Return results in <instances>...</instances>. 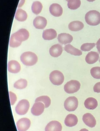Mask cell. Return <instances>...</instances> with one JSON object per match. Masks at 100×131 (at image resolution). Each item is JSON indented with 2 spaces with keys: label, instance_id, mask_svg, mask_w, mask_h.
<instances>
[{
  "label": "cell",
  "instance_id": "d590c367",
  "mask_svg": "<svg viewBox=\"0 0 100 131\" xmlns=\"http://www.w3.org/2000/svg\"><path fill=\"white\" fill-rule=\"evenodd\" d=\"M66 1H69V0H66Z\"/></svg>",
  "mask_w": 100,
  "mask_h": 131
},
{
  "label": "cell",
  "instance_id": "7c38bea8",
  "mask_svg": "<svg viewBox=\"0 0 100 131\" xmlns=\"http://www.w3.org/2000/svg\"><path fill=\"white\" fill-rule=\"evenodd\" d=\"M49 12L53 16L59 17L61 16L63 14V8L60 4L54 3L50 6Z\"/></svg>",
  "mask_w": 100,
  "mask_h": 131
},
{
  "label": "cell",
  "instance_id": "277c9868",
  "mask_svg": "<svg viewBox=\"0 0 100 131\" xmlns=\"http://www.w3.org/2000/svg\"><path fill=\"white\" fill-rule=\"evenodd\" d=\"M50 81L53 85H60L64 81V77L62 72L58 70H55L51 72L49 75Z\"/></svg>",
  "mask_w": 100,
  "mask_h": 131
},
{
  "label": "cell",
  "instance_id": "d4e9b609",
  "mask_svg": "<svg viewBox=\"0 0 100 131\" xmlns=\"http://www.w3.org/2000/svg\"><path fill=\"white\" fill-rule=\"evenodd\" d=\"M81 4V0H69L67 4L68 8L72 10H75L80 8Z\"/></svg>",
  "mask_w": 100,
  "mask_h": 131
},
{
  "label": "cell",
  "instance_id": "44dd1931",
  "mask_svg": "<svg viewBox=\"0 0 100 131\" xmlns=\"http://www.w3.org/2000/svg\"><path fill=\"white\" fill-rule=\"evenodd\" d=\"M84 27L83 23L80 21H74L71 22L69 25V28L73 31H77L82 30Z\"/></svg>",
  "mask_w": 100,
  "mask_h": 131
},
{
  "label": "cell",
  "instance_id": "ba28073f",
  "mask_svg": "<svg viewBox=\"0 0 100 131\" xmlns=\"http://www.w3.org/2000/svg\"><path fill=\"white\" fill-rule=\"evenodd\" d=\"M31 122L30 120L27 118L20 119L17 122V128L18 131H26L30 128Z\"/></svg>",
  "mask_w": 100,
  "mask_h": 131
},
{
  "label": "cell",
  "instance_id": "e575fe53",
  "mask_svg": "<svg viewBox=\"0 0 100 131\" xmlns=\"http://www.w3.org/2000/svg\"><path fill=\"white\" fill-rule=\"evenodd\" d=\"M87 1L90 2H92L94 1H95V0H87Z\"/></svg>",
  "mask_w": 100,
  "mask_h": 131
},
{
  "label": "cell",
  "instance_id": "d6a6232c",
  "mask_svg": "<svg viewBox=\"0 0 100 131\" xmlns=\"http://www.w3.org/2000/svg\"><path fill=\"white\" fill-rule=\"evenodd\" d=\"M25 0H20V2L19 3L18 6V8H20L21 7L23 6L25 3Z\"/></svg>",
  "mask_w": 100,
  "mask_h": 131
},
{
  "label": "cell",
  "instance_id": "9a60e30c",
  "mask_svg": "<svg viewBox=\"0 0 100 131\" xmlns=\"http://www.w3.org/2000/svg\"><path fill=\"white\" fill-rule=\"evenodd\" d=\"M99 58V54L98 52L91 51L87 54L85 58V60L88 64H92L97 61Z\"/></svg>",
  "mask_w": 100,
  "mask_h": 131
},
{
  "label": "cell",
  "instance_id": "30bf717a",
  "mask_svg": "<svg viewBox=\"0 0 100 131\" xmlns=\"http://www.w3.org/2000/svg\"><path fill=\"white\" fill-rule=\"evenodd\" d=\"M47 23L46 19L41 16L36 17L33 20V25L37 29H44L46 26Z\"/></svg>",
  "mask_w": 100,
  "mask_h": 131
},
{
  "label": "cell",
  "instance_id": "7402d4cb",
  "mask_svg": "<svg viewBox=\"0 0 100 131\" xmlns=\"http://www.w3.org/2000/svg\"><path fill=\"white\" fill-rule=\"evenodd\" d=\"M64 50L68 53L74 56H79L82 54V52L81 51L75 48L70 44L65 46Z\"/></svg>",
  "mask_w": 100,
  "mask_h": 131
},
{
  "label": "cell",
  "instance_id": "f1b7e54d",
  "mask_svg": "<svg viewBox=\"0 0 100 131\" xmlns=\"http://www.w3.org/2000/svg\"><path fill=\"white\" fill-rule=\"evenodd\" d=\"M95 46V43H84L81 46V49L83 51H89Z\"/></svg>",
  "mask_w": 100,
  "mask_h": 131
},
{
  "label": "cell",
  "instance_id": "ffe728a7",
  "mask_svg": "<svg viewBox=\"0 0 100 131\" xmlns=\"http://www.w3.org/2000/svg\"><path fill=\"white\" fill-rule=\"evenodd\" d=\"M84 105L88 109L94 110L97 106L98 102L96 99L93 97H89L84 101Z\"/></svg>",
  "mask_w": 100,
  "mask_h": 131
},
{
  "label": "cell",
  "instance_id": "2e32d148",
  "mask_svg": "<svg viewBox=\"0 0 100 131\" xmlns=\"http://www.w3.org/2000/svg\"><path fill=\"white\" fill-rule=\"evenodd\" d=\"M58 42L62 44L65 45L70 43L73 40V37L68 33H62L59 34L58 37Z\"/></svg>",
  "mask_w": 100,
  "mask_h": 131
},
{
  "label": "cell",
  "instance_id": "9c48e42d",
  "mask_svg": "<svg viewBox=\"0 0 100 131\" xmlns=\"http://www.w3.org/2000/svg\"><path fill=\"white\" fill-rule=\"evenodd\" d=\"M45 108V105L43 103L35 102L32 108L31 112L35 116H39L43 113Z\"/></svg>",
  "mask_w": 100,
  "mask_h": 131
},
{
  "label": "cell",
  "instance_id": "6da1fadb",
  "mask_svg": "<svg viewBox=\"0 0 100 131\" xmlns=\"http://www.w3.org/2000/svg\"><path fill=\"white\" fill-rule=\"evenodd\" d=\"M29 31L25 29H21L12 35L9 40V46L15 48L20 46L22 42L29 38Z\"/></svg>",
  "mask_w": 100,
  "mask_h": 131
},
{
  "label": "cell",
  "instance_id": "d6986e66",
  "mask_svg": "<svg viewBox=\"0 0 100 131\" xmlns=\"http://www.w3.org/2000/svg\"><path fill=\"white\" fill-rule=\"evenodd\" d=\"M57 35V32L55 30L52 29H50L43 31L42 37L44 40H50L56 38Z\"/></svg>",
  "mask_w": 100,
  "mask_h": 131
},
{
  "label": "cell",
  "instance_id": "83f0119b",
  "mask_svg": "<svg viewBox=\"0 0 100 131\" xmlns=\"http://www.w3.org/2000/svg\"><path fill=\"white\" fill-rule=\"evenodd\" d=\"M91 75L94 78L100 79V67H93L90 70Z\"/></svg>",
  "mask_w": 100,
  "mask_h": 131
},
{
  "label": "cell",
  "instance_id": "e0dca14e",
  "mask_svg": "<svg viewBox=\"0 0 100 131\" xmlns=\"http://www.w3.org/2000/svg\"><path fill=\"white\" fill-rule=\"evenodd\" d=\"M63 48L62 46L59 44L53 45L50 49L49 53L52 57H58L62 54Z\"/></svg>",
  "mask_w": 100,
  "mask_h": 131
},
{
  "label": "cell",
  "instance_id": "484cf974",
  "mask_svg": "<svg viewBox=\"0 0 100 131\" xmlns=\"http://www.w3.org/2000/svg\"><path fill=\"white\" fill-rule=\"evenodd\" d=\"M35 102H42L45 104V108H47L51 104V100L49 97L47 95L40 96L36 99Z\"/></svg>",
  "mask_w": 100,
  "mask_h": 131
},
{
  "label": "cell",
  "instance_id": "603a6c76",
  "mask_svg": "<svg viewBox=\"0 0 100 131\" xmlns=\"http://www.w3.org/2000/svg\"><path fill=\"white\" fill-rule=\"evenodd\" d=\"M15 18L18 21L24 22L26 20L27 18V14L26 11L21 9H17L15 13Z\"/></svg>",
  "mask_w": 100,
  "mask_h": 131
},
{
  "label": "cell",
  "instance_id": "8fae6325",
  "mask_svg": "<svg viewBox=\"0 0 100 131\" xmlns=\"http://www.w3.org/2000/svg\"><path fill=\"white\" fill-rule=\"evenodd\" d=\"M83 120L85 125L90 128H94L96 125L95 118L90 113L84 114L83 117Z\"/></svg>",
  "mask_w": 100,
  "mask_h": 131
},
{
  "label": "cell",
  "instance_id": "ac0fdd59",
  "mask_svg": "<svg viewBox=\"0 0 100 131\" xmlns=\"http://www.w3.org/2000/svg\"><path fill=\"white\" fill-rule=\"evenodd\" d=\"M78 118L76 115L72 114L68 115L65 120V124L68 127L75 126L78 123Z\"/></svg>",
  "mask_w": 100,
  "mask_h": 131
},
{
  "label": "cell",
  "instance_id": "1f68e13d",
  "mask_svg": "<svg viewBox=\"0 0 100 131\" xmlns=\"http://www.w3.org/2000/svg\"><path fill=\"white\" fill-rule=\"evenodd\" d=\"M96 46H97V49L98 51L100 54V38L98 39L96 43Z\"/></svg>",
  "mask_w": 100,
  "mask_h": 131
},
{
  "label": "cell",
  "instance_id": "f546056e",
  "mask_svg": "<svg viewBox=\"0 0 100 131\" xmlns=\"http://www.w3.org/2000/svg\"><path fill=\"white\" fill-rule=\"evenodd\" d=\"M9 95L10 97V102L12 105H14L17 100V96L14 93L9 92Z\"/></svg>",
  "mask_w": 100,
  "mask_h": 131
},
{
  "label": "cell",
  "instance_id": "3957f363",
  "mask_svg": "<svg viewBox=\"0 0 100 131\" xmlns=\"http://www.w3.org/2000/svg\"><path fill=\"white\" fill-rule=\"evenodd\" d=\"M85 19L88 25L97 26L100 24V13L96 10H91L86 14Z\"/></svg>",
  "mask_w": 100,
  "mask_h": 131
},
{
  "label": "cell",
  "instance_id": "4dcf8cb0",
  "mask_svg": "<svg viewBox=\"0 0 100 131\" xmlns=\"http://www.w3.org/2000/svg\"><path fill=\"white\" fill-rule=\"evenodd\" d=\"M94 92L100 93V82H98L95 85L94 87Z\"/></svg>",
  "mask_w": 100,
  "mask_h": 131
},
{
  "label": "cell",
  "instance_id": "52a82bcc",
  "mask_svg": "<svg viewBox=\"0 0 100 131\" xmlns=\"http://www.w3.org/2000/svg\"><path fill=\"white\" fill-rule=\"evenodd\" d=\"M78 106V101L77 99L74 96L68 97L64 102V107L68 111H74L77 108Z\"/></svg>",
  "mask_w": 100,
  "mask_h": 131
},
{
  "label": "cell",
  "instance_id": "7a4b0ae2",
  "mask_svg": "<svg viewBox=\"0 0 100 131\" xmlns=\"http://www.w3.org/2000/svg\"><path fill=\"white\" fill-rule=\"evenodd\" d=\"M37 56L31 52H26L23 53L20 57V60L25 66H34L38 61Z\"/></svg>",
  "mask_w": 100,
  "mask_h": 131
},
{
  "label": "cell",
  "instance_id": "8992f818",
  "mask_svg": "<svg viewBox=\"0 0 100 131\" xmlns=\"http://www.w3.org/2000/svg\"><path fill=\"white\" fill-rule=\"evenodd\" d=\"M30 107V104L27 100H23L20 101L15 108V111L19 115L26 114Z\"/></svg>",
  "mask_w": 100,
  "mask_h": 131
},
{
  "label": "cell",
  "instance_id": "5b68a950",
  "mask_svg": "<svg viewBox=\"0 0 100 131\" xmlns=\"http://www.w3.org/2000/svg\"><path fill=\"white\" fill-rule=\"evenodd\" d=\"M81 84L78 81L72 80L67 82L64 86V90L68 94L77 92L80 88Z\"/></svg>",
  "mask_w": 100,
  "mask_h": 131
},
{
  "label": "cell",
  "instance_id": "4316f807",
  "mask_svg": "<svg viewBox=\"0 0 100 131\" xmlns=\"http://www.w3.org/2000/svg\"><path fill=\"white\" fill-rule=\"evenodd\" d=\"M27 85V81L25 79H20L16 81L14 84V87L17 89H23Z\"/></svg>",
  "mask_w": 100,
  "mask_h": 131
},
{
  "label": "cell",
  "instance_id": "836d02e7",
  "mask_svg": "<svg viewBox=\"0 0 100 131\" xmlns=\"http://www.w3.org/2000/svg\"><path fill=\"white\" fill-rule=\"evenodd\" d=\"M80 131H89L88 129H86L83 128L82 129H81Z\"/></svg>",
  "mask_w": 100,
  "mask_h": 131
},
{
  "label": "cell",
  "instance_id": "5bb4252c",
  "mask_svg": "<svg viewBox=\"0 0 100 131\" xmlns=\"http://www.w3.org/2000/svg\"><path fill=\"white\" fill-rule=\"evenodd\" d=\"M8 69L11 73H17L20 71V65L17 61H10L8 63Z\"/></svg>",
  "mask_w": 100,
  "mask_h": 131
},
{
  "label": "cell",
  "instance_id": "8d00e7d4",
  "mask_svg": "<svg viewBox=\"0 0 100 131\" xmlns=\"http://www.w3.org/2000/svg\"><path fill=\"white\" fill-rule=\"evenodd\" d=\"M99 61H100V60H99Z\"/></svg>",
  "mask_w": 100,
  "mask_h": 131
},
{
  "label": "cell",
  "instance_id": "4fadbf2b",
  "mask_svg": "<svg viewBox=\"0 0 100 131\" xmlns=\"http://www.w3.org/2000/svg\"><path fill=\"white\" fill-rule=\"evenodd\" d=\"M62 126L60 123L56 121L49 122L45 128V131H61Z\"/></svg>",
  "mask_w": 100,
  "mask_h": 131
},
{
  "label": "cell",
  "instance_id": "cb8c5ba5",
  "mask_svg": "<svg viewBox=\"0 0 100 131\" xmlns=\"http://www.w3.org/2000/svg\"><path fill=\"white\" fill-rule=\"evenodd\" d=\"M43 6L42 4L39 1H35L32 3L31 9L32 12L36 15L39 14L41 12Z\"/></svg>",
  "mask_w": 100,
  "mask_h": 131
}]
</instances>
